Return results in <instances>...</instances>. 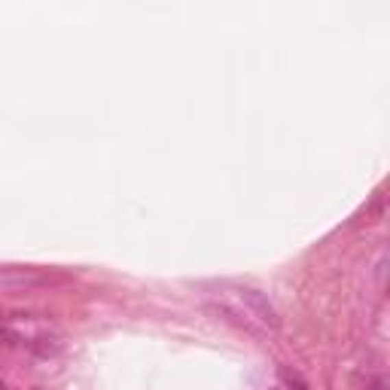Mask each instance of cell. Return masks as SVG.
<instances>
[{"instance_id": "4", "label": "cell", "mask_w": 390, "mask_h": 390, "mask_svg": "<svg viewBox=\"0 0 390 390\" xmlns=\"http://www.w3.org/2000/svg\"><path fill=\"white\" fill-rule=\"evenodd\" d=\"M366 390H385V381H381V378H372V381L366 385Z\"/></svg>"}, {"instance_id": "5", "label": "cell", "mask_w": 390, "mask_h": 390, "mask_svg": "<svg viewBox=\"0 0 390 390\" xmlns=\"http://www.w3.org/2000/svg\"><path fill=\"white\" fill-rule=\"evenodd\" d=\"M37 390H40V387H37Z\"/></svg>"}, {"instance_id": "3", "label": "cell", "mask_w": 390, "mask_h": 390, "mask_svg": "<svg viewBox=\"0 0 390 390\" xmlns=\"http://www.w3.org/2000/svg\"><path fill=\"white\" fill-rule=\"evenodd\" d=\"M34 351H37L40 357H52V354L61 351V339H56V335H40V339L34 341Z\"/></svg>"}, {"instance_id": "1", "label": "cell", "mask_w": 390, "mask_h": 390, "mask_svg": "<svg viewBox=\"0 0 390 390\" xmlns=\"http://www.w3.org/2000/svg\"><path fill=\"white\" fill-rule=\"evenodd\" d=\"M235 302L244 308V314H247L250 320H256L259 326H265V330H280V317L275 311V305L269 302V296L259 290H250V287H238L235 290Z\"/></svg>"}, {"instance_id": "2", "label": "cell", "mask_w": 390, "mask_h": 390, "mask_svg": "<svg viewBox=\"0 0 390 390\" xmlns=\"http://www.w3.org/2000/svg\"><path fill=\"white\" fill-rule=\"evenodd\" d=\"M278 378H280V385H284V390H308V381L296 372V369H290V366H280L278 369Z\"/></svg>"}]
</instances>
